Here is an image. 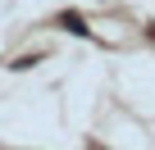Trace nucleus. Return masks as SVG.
<instances>
[{
  "label": "nucleus",
  "instance_id": "f03ea898",
  "mask_svg": "<svg viewBox=\"0 0 155 150\" xmlns=\"http://www.w3.org/2000/svg\"><path fill=\"white\" fill-rule=\"evenodd\" d=\"M32 64H41V55H18V59H14V64H9V68H14V73H28V68H32Z\"/></svg>",
  "mask_w": 155,
  "mask_h": 150
},
{
  "label": "nucleus",
  "instance_id": "f257e3e1",
  "mask_svg": "<svg viewBox=\"0 0 155 150\" xmlns=\"http://www.w3.org/2000/svg\"><path fill=\"white\" fill-rule=\"evenodd\" d=\"M59 27H64V32H73V37H91V27H87V18H82V14H64V18H59Z\"/></svg>",
  "mask_w": 155,
  "mask_h": 150
}]
</instances>
